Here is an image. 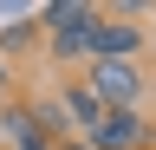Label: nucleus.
<instances>
[{"instance_id": "1", "label": "nucleus", "mask_w": 156, "mask_h": 150, "mask_svg": "<svg viewBox=\"0 0 156 150\" xmlns=\"http://www.w3.org/2000/svg\"><path fill=\"white\" fill-rule=\"evenodd\" d=\"M39 20L52 26V59H58V65L91 59V26H98V7H85V0H52V7H39Z\"/></svg>"}, {"instance_id": "2", "label": "nucleus", "mask_w": 156, "mask_h": 150, "mask_svg": "<svg viewBox=\"0 0 156 150\" xmlns=\"http://www.w3.org/2000/svg\"><path fill=\"white\" fill-rule=\"evenodd\" d=\"M143 46H150V33L136 26L130 13H98V26H91V65H124V59L143 65Z\"/></svg>"}, {"instance_id": "3", "label": "nucleus", "mask_w": 156, "mask_h": 150, "mask_svg": "<svg viewBox=\"0 0 156 150\" xmlns=\"http://www.w3.org/2000/svg\"><path fill=\"white\" fill-rule=\"evenodd\" d=\"M85 85L98 91V104H104V111H143V91H150V79H143V65H136V59H124V65H91Z\"/></svg>"}, {"instance_id": "4", "label": "nucleus", "mask_w": 156, "mask_h": 150, "mask_svg": "<svg viewBox=\"0 0 156 150\" xmlns=\"http://www.w3.org/2000/svg\"><path fill=\"white\" fill-rule=\"evenodd\" d=\"M65 118H72L78 130H98V118H104V104H98V91H91L85 79H65Z\"/></svg>"}, {"instance_id": "5", "label": "nucleus", "mask_w": 156, "mask_h": 150, "mask_svg": "<svg viewBox=\"0 0 156 150\" xmlns=\"http://www.w3.org/2000/svg\"><path fill=\"white\" fill-rule=\"evenodd\" d=\"M52 150H91V144H85V137H78V144H52Z\"/></svg>"}, {"instance_id": "6", "label": "nucleus", "mask_w": 156, "mask_h": 150, "mask_svg": "<svg viewBox=\"0 0 156 150\" xmlns=\"http://www.w3.org/2000/svg\"><path fill=\"white\" fill-rule=\"evenodd\" d=\"M0 85H7V65H0Z\"/></svg>"}]
</instances>
